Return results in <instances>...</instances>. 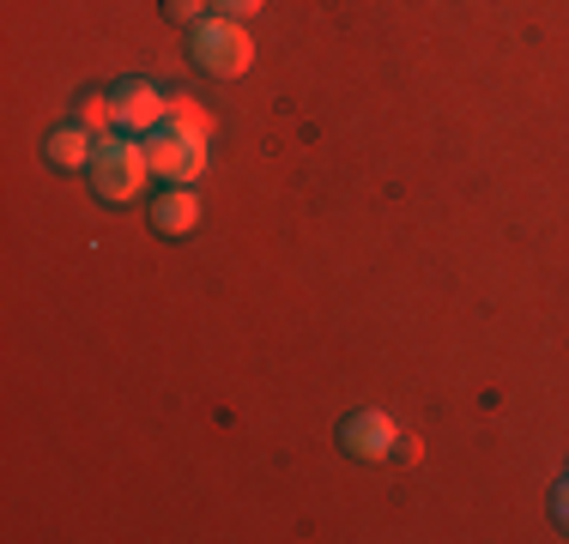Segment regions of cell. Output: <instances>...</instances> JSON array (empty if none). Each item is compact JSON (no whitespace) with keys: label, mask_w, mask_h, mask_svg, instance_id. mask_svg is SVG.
<instances>
[{"label":"cell","mask_w":569,"mask_h":544,"mask_svg":"<svg viewBox=\"0 0 569 544\" xmlns=\"http://www.w3.org/2000/svg\"><path fill=\"white\" fill-rule=\"evenodd\" d=\"M146 158H152V175L170 188H194L207 175V133L176 128V121H158L152 133H140Z\"/></svg>","instance_id":"6da1fadb"},{"label":"cell","mask_w":569,"mask_h":544,"mask_svg":"<svg viewBox=\"0 0 569 544\" xmlns=\"http://www.w3.org/2000/svg\"><path fill=\"white\" fill-rule=\"evenodd\" d=\"M146 182H152V158H146V145L103 133V140H98V158H91V188H98V200L128 206L133 194H146Z\"/></svg>","instance_id":"7a4b0ae2"},{"label":"cell","mask_w":569,"mask_h":544,"mask_svg":"<svg viewBox=\"0 0 569 544\" xmlns=\"http://www.w3.org/2000/svg\"><path fill=\"white\" fill-rule=\"evenodd\" d=\"M194 67L212 79H242L254 67V37L242 31V19H224V12H212V19L194 24Z\"/></svg>","instance_id":"3957f363"},{"label":"cell","mask_w":569,"mask_h":544,"mask_svg":"<svg viewBox=\"0 0 569 544\" xmlns=\"http://www.w3.org/2000/svg\"><path fill=\"white\" fill-rule=\"evenodd\" d=\"M340 447L351 460H388V454H400V424L388 412H351L346 424H340Z\"/></svg>","instance_id":"277c9868"},{"label":"cell","mask_w":569,"mask_h":544,"mask_svg":"<svg viewBox=\"0 0 569 544\" xmlns=\"http://www.w3.org/2000/svg\"><path fill=\"white\" fill-rule=\"evenodd\" d=\"M110 103H116V128L121 133H152L158 121L170 115V98L152 85V79H121V85L110 91Z\"/></svg>","instance_id":"5b68a950"},{"label":"cell","mask_w":569,"mask_h":544,"mask_svg":"<svg viewBox=\"0 0 569 544\" xmlns=\"http://www.w3.org/2000/svg\"><path fill=\"white\" fill-rule=\"evenodd\" d=\"M98 140L103 133L79 128V121H67V128H56L43 140V158L56 163V170H91V158H98Z\"/></svg>","instance_id":"8992f818"},{"label":"cell","mask_w":569,"mask_h":544,"mask_svg":"<svg viewBox=\"0 0 569 544\" xmlns=\"http://www.w3.org/2000/svg\"><path fill=\"white\" fill-rule=\"evenodd\" d=\"M152 230L158 236H194L200 230V194L194 188H170L152 200Z\"/></svg>","instance_id":"52a82bcc"},{"label":"cell","mask_w":569,"mask_h":544,"mask_svg":"<svg viewBox=\"0 0 569 544\" xmlns=\"http://www.w3.org/2000/svg\"><path fill=\"white\" fill-rule=\"evenodd\" d=\"M73 121H79V128H91V133H110L116 128V103L98 98V91H86V98L73 103Z\"/></svg>","instance_id":"ba28073f"},{"label":"cell","mask_w":569,"mask_h":544,"mask_svg":"<svg viewBox=\"0 0 569 544\" xmlns=\"http://www.w3.org/2000/svg\"><path fill=\"white\" fill-rule=\"evenodd\" d=\"M164 121H176V128H194V133H212L207 109H200V103H188V91H176V98H170V115H164Z\"/></svg>","instance_id":"9c48e42d"},{"label":"cell","mask_w":569,"mask_h":544,"mask_svg":"<svg viewBox=\"0 0 569 544\" xmlns=\"http://www.w3.org/2000/svg\"><path fill=\"white\" fill-rule=\"evenodd\" d=\"M207 7H212V0H164V12L176 24H200V12H207Z\"/></svg>","instance_id":"30bf717a"},{"label":"cell","mask_w":569,"mask_h":544,"mask_svg":"<svg viewBox=\"0 0 569 544\" xmlns=\"http://www.w3.org/2000/svg\"><path fill=\"white\" fill-rule=\"evenodd\" d=\"M267 0H212V12H224V19H254Z\"/></svg>","instance_id":"8fae6325"},{"label":"cell","mask_w":569,"mask_h":544,"mask_svg":"<svg viewBox=\"0 0 569 544\" xmlns=\"http://www.w3.org/2000/svg\"><path fill=\"white\" fill-rule=\"evenodd\" d=\"M551 521L569 533V472H563V484H558V496H551Z\"/></svg>","instance_id":"7c38bea8"}]
</instances>
